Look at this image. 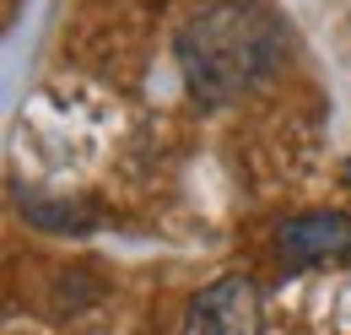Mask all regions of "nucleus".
Returning a JSON list of instances; mask_svg holds the SVG:
<instances>
[{
	"mask_svg": "<svg viewBox=\"0 0 351 335\" xmlns=\"http://www.w3.org/2000/svg\"><path fill=\"white\" fill-rule=\"evenodd\" d=\"M173 54L189 97L232 103L281 65V22L254 0H211L195 16H184Z\"/></svg>",
	"mask_w": 351,
	"mask_h": 335,
	"instance_id": "obj_1",
	"label": "nucleus"
},
{
	"mask_svg": "<svg viewBox=\"0 0 351 335\" xmlns=\"http://www.w3.org/2000/svg\"><path fill=\"white\" fill-rule=\"evenodd\" d=\"M265 330V308L260 287L249 276H217L211 287L189 297L178 335H260Z\"/></svg>",
	"mask_w": 351,
	"mask_h": 335,
	"instance_id": "obj_2",
	"label": "nucleus"
},
{
	"mask_svg": "<svg viewBox=\"0 0 351 335\" xmlns=\"http://www.w3.org/2000/svg\"><path fill=\"white\" fill-rule=\"evenodd\" d=\"M351 254V216L346 211H298L276 227V259L287 270H308L324 259Z\"/></svg>",
	"mask_w": 351,
	"mask_h": 335,
	"instance_id": "obj_3",
	"label": "nucleus"
},
{
	"mask_svg": "<svg viewBox=\"0 0 351 335\" xmlns=\"http://www.w3.org/2000/svg\"><path fill=\"white\" fill-rule=\"evenodd\" d=\"M22 216H27L33 227H44V233H60V238H65V233L82 238V233L97 227V211L82 206V200H38V195H33V200H22Z\"/></svg>",
	"mask_w": 351,
	"mask_h": 335,
	"instance_id": "obj_4",
	"label": "nucleus"
}]
</instances>
